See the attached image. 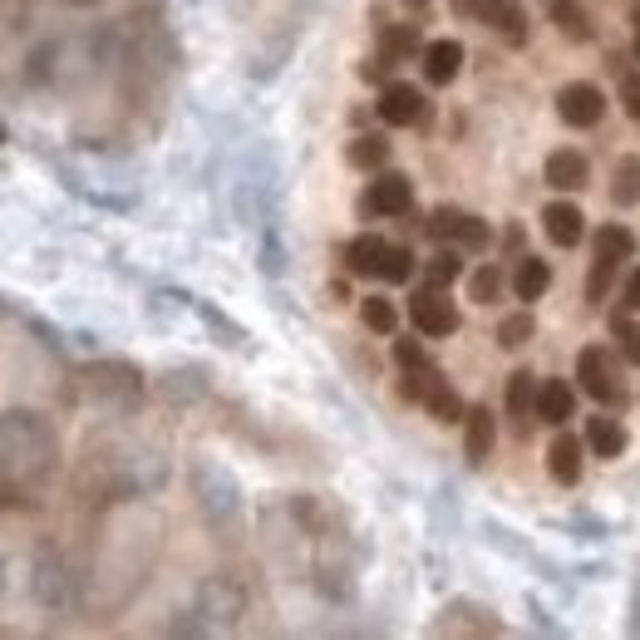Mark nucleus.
Instances as JSON below:
<instances>
[{"label": "nucleus", "mask_w": 640, "mask_h": 640, "mask_svg": "<svg viewBox=\"0 0 640 640\" xmlns=\"http://www.w3.org/2000/svg\"><path fill=\"white\" fill-rule=\"evenodd\" d=\"M508 414L522 419V424H528V419L537 414V374L518 370V374L508 380Z\"/></svg>", "instance_id": "obj_22"}, {"label": "nucleus", "mask_w": 640, "mask_h": 640, "mask_svg": "<svg viewBox=\"0 0 640 640\" xmlns=\"http://www.w3.org/2000/svg\"><path fill=\"white\" fill-rule=\"evenodd\" d=\"M498 291H502V271H498V267H478L473 277H468V301L493 306V301H498Z\"/></svg>", "instance_id": "obj_28"}, {"label": "nucleus", "mask_w": 640, "mask_h": 640, "mask_svg": "<svg viewBox=\"0 0 640 640\" xmlns=\"http://www.w3.org/2000/svg\"><path fill=\"white\" fill-rule=\"evenodd\" d=\"M611 336H616V346H621V356L631 360V364H640V326H636V320L616 316L611 320Z\"/></svg>", "instance_id": "obj_31"}, {"label": "nucleus", "mask_w": 640, "mask_h": 640, "mask_svg": "<svg viewBox=\"0 0 640 640\" xmlns=\"http://www.w3.org/2000/svg\"><path fill=\"white\" fill-rule=\"evenodd\" d=\"M459 247H443L439 251V257H433L429 261V286H453V281H459Z\"/></svg>", "instance_id": "obj_30"}, {"label": "nucleus", "mask_w": 640, "mask_h": 640, "mask_svg": "<svg viewBox=\"0 0 640 640\" xmlns=\"http://www.w3.org/2000/svg\"><path fill=\"white\" fill-rule=\"evenodd\" d=\"M0 143H6V123H0Z\"/></svg>", "instance_id": "obj_43"}, {"label": "nucleus", "mask_w": 640, "mask_h": 640, "mask_svg": "<svg viewBox=\"0 0 640 640\" xmlns=\"http://www.w3.org/2000/svg\"><path fill=\"white\" fill-rule=\"evenodd\" d=\"M374 109H380V119L390 123V129H409V123H419L429 113L424 94H419L414 84H399V79L380 89V104H374Z\"/></svg>", "instance_id": "obj_10"}, {"label": "nucleus", "mask_w": 640, "mask_h": 640, "mask_svg": "<svg viewBox=\"0 0 640 640\" xmlns=\"http://www.w3.org/2000/svg\"><path fill=\"white\" fill-rule=\"evenodd\" d=\"M409 320L419 326V336L443 340L459 330V306L443 296V286H424V291H414V301H409Z\"/></svg>", "instance_id": "obj_3"}, {"label": "nucleus", "mask_w": 640, "mask_h": 640, "mask_svg": "<svg viewBox=\"0 0 640 640\" xmlns=\"http://www.w3.org/2000/svg\"><path fill=\"white\" fill-rule=\"evenodd\" d=\"M449 6L459 10V16H473V10H478V0H449Z\"/></svg>", "instance_id": "obj_38"}, {"label": "nucleus", "mask_w": 640, "mask_h": 640, "mask_svg": "<svg viewBox=\"0 0 640 640\" xmlns=\"http://www.w3.org/2000/svg\"><path fill=\"white\" fill-rule=\"evenodd\" d=\"M532 316L528 311H518V316H502L498 320V346L502 350H522V346H528V340H532Z\"/></svg>", "instance_id": "obj_27"}, {"label": "nucleus", "mask_w": 640, "mask_h": 640, "mask_svg": "<svg viewBox=\"0 0 640 640\" xmlns=\"http://www.w3.org/2000/svg\"><path fill=\"white\" fill-rule=\"evenodd\" d=\"M30 591H36V601L44 611H64V606L74 601V581H70V571H64L60 557H40L36 577H30Z\"/></svg>", "instance_id": "obj_7"}, {"label": "nucleus", "mask_w": 640, "mask_h": 640, "mask_svg": "<svg viewBox=\"0 0 640 640\" xmlns=\"http://www.w3.org/2000/svg\"><path fill=\"white\" fill-rule=\"evenodd\" d=\"M84 384H89V394L104 399V404H113V409H133V404H139V394H143L139 370H133V364H123V360L89 364Z\"/></svg>", "instance_id": "obj_2"}, {"label": "nucleus", "mask_w": 640, "mask_h": 640, "mask_svg": "<svg viewBox=\"0 0 640 640\" xmlns=\"http://www.w3.org/2000/svg\"><path fill=\"white\" fill-rule=\"evenodd\" d=\"M0 449H6L16 473L40 483V478L50 473V453H54L50 419H40L36 409H6V414H0Z\"/></svg>", "instance_id": "obj_1"}, {"label": "nucleus", "mask_w": 640, "mask_h": 640, "mask_svg": "<svg viewBox=\"0 0 640 640\" xmlns=\"http://www.w3.org/2000/svg\"><path fill=\"white\" fill-rule=\"evenodd\" d=\"M626 306H636V311H640V267L631 271V281H626Z\"/></svg>", "instance_id": "obj_37"}, {"label": "nucleus", "mask_w": 640, "mask_h": 640, "mask_svg": "<svg viewBox=\"0 0 640 640\" xmlns=\"http://www.w3.org/2000/svg\"><path fill=\"white\" fill-rule=\"evenodd\" d=\"M611 202H616V208H636V202H640V158H621V163H616Z\"/></svg>", "instance_id": "obj_23"}, {"label": "nucleus", "mask_w": 640, "mask_h": 640, "mask_svg": "<svg viewBox=\"0 0 640 640\" xmlns=\"http://www.w3.org/2000/svg\"><path fill=\"white\" fill-rule=\"evenodd\" d=\"M581 453H587V443L577 439V433H557L552 439V449H547V468H552V478L557 483H577L581 478Z\"/></svg>", "instance_id": "obj_16"}, {"label": "nucleus", "mask_w": 640, "mask_h": 640, "mask_svg": "<svg viewBox=\"0 0 640 640\" xmlns=\"http://www.w3.org/2000/svg\"><path fill=\"white\" fill-rule=\"evenodd\" d=\"M404 10H414V16H424V10H429V0H404Z\"/></svg>", "instance_id": "obj_39"}, {"label": "nucleus", "mask_w": 640, "mask_h": 640, "mask_svg": "<svg viewBox=\"0 0 640 640\" xmlns=\"http://www.w3.org/2000/svg\"><path fill=\"white\" fill-rule=\"evenodd\" d=\"M202 320H208V326L217 330V336H227V346H242V330L232 326V320H227L222 311H212V306H202Z\"/></svg>", "instance_id": "obj_35"}, {"label": "nucleus", "mask_w": 640, "mask_h": 640, "mask_svg": "<svg viewBox=\"0 0 640 640\" xmlns=\"http://www.w3.org/2000/svg\"><path fill=\"white\" fill-rule=\"evenodd\" d=\"M577 380H581V390H587L591 399H601V404H621V380H616L611 350H601V346L581 350V356H577Z\"/></svg>", "instance_id": "obj_5"}, {"label": "nucleus", "mask_w": 640, "mask_h": 640, "mask_svg": "<svg viewBox=\"0 0 640 640\" xmlns=\"http://www.w3.org/2000/svg\"><path fill=\"white\" fill-rule=\"evenodd\" d=\"M16 502H26V498H20V478H16V468H10L6 449H0V512L16 508Z\"/></svg>", "instance_id": "obj_33"}, {"label": "nucleus", "mask_w": 640, "mask_h": 640, "mask_svg": "<svg viewBox=\"0 0 640 640\" xmlns=\"http://www.w3.org/2000/svg\"><path fill=\"white\" fill-rule=\"evenodd\" d=\"M360 320H364V330H374V336H394L399 311H394V301H384V296H364Z\"/></svg>", "instance_id": "obj_26"}, {"label": "nucleus", "mask_w": 640, "mask_h": 640, "mask_svg": "<svg viewBox=\"0 0 640 640\" xmlns=\"http://www.w3.org/2000/svg\"><path fill=\"white\" fill-rule=\"evenodd\" d=\"M409 208H414V182L404 173H380L370 182V192L360 198L364 217H404Z\"/></svg>", "instance_id": "obj_6"}, {"label": "nucleus", "mask_w": 640, "mask_h": 640, "mask_svg": "<svg viewBox=\"0 0 640 640\" xmlns=\"http://www.w3.org/2000/svg\"><path fill=\"white\" fill-rule=\"evenodd\" d=\"M587 158L577 153V148H557L552 158H547V188H557V192H581L587 188Z\"/></svg>", "instance_id": "obj_14"}, {"label": "nucleus", "mask_w": 640, "mask_h": 640, "mask_svg": "<svg viewBox=\"0 0 640 640\" xmlns=\"http://www.w3.org/2000/svg\"><path fill=\"white\" fill-rule=\"evenodd\" d=\"M70 6H94V0H70Z\"/></svg>", "instance_id": "obj_42"}, {"label": "nucleus", "mask_w": 640, "mask_h": 640, "mask_svg": "<svg viewBox=\"0 0 640 640\" xmlns=\"http://www.w3.org/2000/svg\"><path fill=\"white\" fill-rule=\"evenodd\" d=\"M429 232L439 237V242L459 247V251H483L488 242H493V232H488L483 217H468V212H459V208H439V212H433Z\"/></svg>", "instance_id": "obj_4"}, {"label": "nucleus", "mask_w": 640, "mask_h": 640, "mask_svg": "<svg viewBox=\"0 0 640 640\" xmlns=\"http://www.w3.org/2000/svg\"><path fill=\"white\" fill-rule=\"evenodd\" d=\"M557 113H562L571 129H591L606 113V94L597 84H587V79H577V84H567L562 94H557Z\"/></svg>", "instance_id": "obj_8"}, {"label": "nucleus", "mask_w": 640, "mask_h": 640, "mask_svg": "<svg viewBox=\"0 0 640 640\" xmlns=\"http://www.w3.org/2000/svg\"><path fill=\"white\" fill-rule=\"evenodd\" d=\"M636 54H640V20H636Z\"/></svg>", "instance_id": "obj_41"}, {"label": "nucleus", "mask_w": 640, "mask_h": 640, "mask_svg": "<svg viewBox=\"0 0 640 640\" xmlns=\"http://www.w3.org/2000/svg\"><path fill=\"white\" fill-rule=\"evenodd\" d=\"M394 360H399V370H419V364H429L419 340H394Z\"/></svg>", "instance_id": "obj_34"}, {"label": "nucleus", "mask_w": 640, "mask_h": 640, "mask_svg": "<svg viewBox=\"0 0 640 640\" xmlns=\"http://www.w3.org/2000/svg\"><path fill=\"white\" fill-rule=\"evenodd\" d=\"M547 6H552V0H547Z\"/></svg>", "instance_id": "obj_44"}, {"label": "nucleus", "mask_w": 640, "mask_h": 640, "mask_svg": "<svg viewBox=\"0 0 640 640\" xmlns=\"http://www.w3.org/2000/svg\"><path fill=\"white\" fill-rule=\"evenodd\" d=\"M621 104L631 119H640V74H626V84H621Z\"/></svg>", "instance_id": "obj_36"}, {"label": "nucleus", "mask_w": 640, "mask_h": 640, "mask_svg": "<svg viewBox=\"0 0 640 640\" xmlns=\"http://www.w3.org/2000/svg\"><path fill=\"white\" fill-rule=\"evenodd\" d=\"M380 54L384 60H414V54H424V40H419V26H384L380 30Z\"/></svg>", "instance_id": "obj_21"}, {"label": "nucleus", "mask_w": 640, "mask_h": 640, "mask_svg": "<svg viewBox=\"0 0 640 640\" xmlns=\"http://www.w3.org/2000/svg\"><path fill=\"white\" fill-rule=\"evenodd\" d=\"M616 271H621V261H601V257H597V267H591V281H587V296H591V301H606V291H611V281H616Z\"/></svg>", "instance_id": "obj_32"}, {"label": "nucleus", "mask_w": 640, "mask_h": 640, "mask_svg": "<svg viewBox=\"0 0 640 640\" xmlns=\"http://www.w3.org/2000/svg\"><path fill=\"white\" fill-rule=\"evenodd\" d=\"M424 79L429 84H453L459 79V70H463V44L459 40H433V44H424Z\"/></svg>", "instance_id": "obj_13"}, {"label": "nucleus", "mask_w": 640, "mask_h": 640, "mask_svg": "<svg viewBox=\"0 0 640 640\" xmlns=\"http://www.w3.org/2000/svg\"><path fill=\"white\" fill-rule=\"evenodd\" d=\"M384 251H390V242H384V237H374V232L356 237V242L346 247V267H350V277H380Z\"/></svg>", "instance_id": "obj_17"}, {"label": "nucleus", "mask_w": 640, "mask_h": 640, "mask_svg": "<svg viewBox=\"0 0 640 640\" xmlns=\"http://www.w3.org/2000/svg\"><path fill=\"white\" fill-rule=\"evenodd\" d=\"M346 163L360 168V173H380V168L390 163V143H384L380 133H360V139L346 148Z\"/></svg>", "instance_id": "obj_20"}, {"label": "nucleus", "mask_w": 640, "mask_h": 640, "mask_svg": "<svg viewBox=\"0 0 640 640\" xmlns=\"http://www.w3.org/2000/svg\"><path fill=\"white\" fill-rule=\"evenodd\" d=\"M478 20H483L488 30H498L508 44H528V10H522V0H478V10H473Z\"/></svg>", "instance_id": "obj_9"}, {"label": "nucleus", "mask_w": 640, "mask_h": 640, "mask_svg": "<svg viewBox=\"0 0 640 640\" xmlns=\"http://www.w3.org/2000/svg\"><path fill=\"white\" fill-rule=\"evenodd\" d=\"M493 439H498V419L488 414L483 404L468 409V414H463V453H468V463H488Z\"/></svg>", "instance_id": "obj_11"}, {"label": "nucleus", "mask_w": 640, "mask_h": 640, "mask_svg": "<svg viewBox=\"0 0 640 640\" xmlns=\"http://www.w3.org/2000/svg\"><path fill=\"white\" fill-rule=\"evenodd\" d=\"M542 227L557 247H577L581 232H587V217H581L577 202H547L542 208Z\"/></svg>", "instance_id": "obj_12"}, {"label": "nucleus", "mask_w": 640, "mask_h": 640, "mask_svg": "<svg viewBox=\"0 0 640 640\" xmlns=\"http://www.w3.org/2000/svg\"><path fill=\"white\" fill-rule=\"evenodd\" d=\"M380 277L390 281V286H404L409 277H414V251H409V247H390V251H384Z\"/></svg>", "instance_id": "obj_29"}, {"label": "nucleus", "mask_w": 640, "mask_h": 640, "mask_svg": "<svg viewBox=\"0 0 640 640\" xmlns=\"http://www.w3.org/2000/svg\"><path fill=\"white\" fill-rule=\"evenodd\" d=\"M552 26L562 30L567 40H591V16L577 0H552Z\"/></svg>", "instance_id": "obj_24"}, {"label": "nucleus", "mask_w": 640, "mask_h": 640, "mask_svg": "<svg viewBox=\"0 0 640 640\" xmlns=\"http://www.w3.org/2000/svg\"><path fill=\"white\" fill-rule=\"evenodd\" d=\"M577 414V394H571L567 380H542L537 384V414L542 424H567V419Z\"/></svg>", "instance_id": "obj_15"}, {"label": "nucleus", "mask_w": 640, "mask_h": 640, "mask_svg": "<svg viewBox=\"0 0 640 640\" xmlns=\"http://www.w3.org/2000/svg\"><path fill=\"white\" fill-rule=\"evenodd\" d=\"M547 286H552V267L537 257H522L518 261V277H512V291H518V301H542Z\"/></svg>", "instance_id": "obj_19"}, {"label": "nucleus", "mask_w": 640, "mask_h": 640, "mask_svg": "<svg viewBox=\"0 0 640 640\" xmlns=\"http://www.w3.org/2000/svg\"><path fill=\"white\" fill-rule=\"evenodd\" d=\"M6 571H10V567H6V557H0V591H6Z\"/></svg>", "instance_id": "obj_40"}, {"label": "nucleus", "mask_w": 640, "mask_h": 640, "mask_svg": "<svg viewBox=\"0 0 640 640\" xmlns=\"http://www.w3.org/2000/svg\"><path fill=\"white\" fill-rule=\"evenodd\" d=\"M587 449L597 453V459H616V453H626V429H621V419H611V414H597L587 424Z\"/></svg>", "instance_id": "obj_18"}, {"label": "nucleus", "mask_w": 640, "mask_h": 640, "mask_svg": "<svg viewBox=\"0 0 640 640\" xmlns=\"http://www.w3.org/2000/svg\"><path fill=\"white\" fill-rule=\"evenodd\" d=\"M597 257L601 261H621V267H626V261H631L636 257V237L631 232H626V227H601V232H597Z\"/></svg>", "instance_id": "obj_25"}]
</instances>
